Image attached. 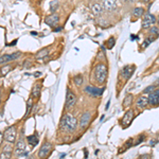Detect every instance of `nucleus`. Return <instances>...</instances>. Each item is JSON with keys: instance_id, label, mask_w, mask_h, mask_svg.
Here are the masks:
<instances>
[{"instance_id": "obj_1", "label": "nucleus", "mask_w": 159, "mask_h": 159, "mask_svg": "<svg viewBox=\"0 0 159 159\" xmlns=\"http://www.w3.org/2000/svg\"><path fill=\"white\" fill-rule=\"evenodd\" d=\"M78 120L76 118L72 117L71 115H65L61 120V129L65 132H68V133H72L74 130L76 129L78 127Z\"/></svg>"}, {"instance_id": "obj_2", "label": "nucleus", "mask_w": 159, "mask_h": 159, "mask_svg": "<svg viewBox=\"0 0 159 159\" xmlns=\"http://www.w3.org/2000/svg\"><path fill=\"white\" fill-rule=\"evenodd\" d=\"M107 73H108V70H107L106 65L98 64L96 66V69H94V79L98 83L103 84L107 79Z\"/></svg>"}, {"instance_id": "obj_3", "label": "nucleus", "mask_w": 159, "mask_h": 159, "mask_svg": "<svg viewBox=\"0 0 159 159\" xmlns=\"http://www.w3.org/2000/svg\"><path fill=\"white\" fill-rule=\"evenodd\" d=\"M157 24V19L151 13H147L143 15V20H142V29H148L151 28V25Z\"/></svg>"}, {"instance_id": "obj_4", "label": "nucleus", "mask_w": 159, "mask_h": 159, "mask_svg": "<svg viewBox=\"0 0 159 159\" xmlns=\"http://www.w3.org/2000/svg\"><path fill=\"white\" fill-rule=\"evenodd\" d=\"M3 138L7 141V142L14 143L15 140H16V129H15L14 126L7 127L6 129V132H4Z\"/></svg>"}, {"instance_id": "obj_5", "label": "nucleus", "mask_w": 159, "mask_h": 159, "mask_svg": "<svg viewBox=\"0 0 159 159\" xmlns=\"http://www.w3.org/2000/svg\"><path fill=\"white\" fill-rule=\"evenodd\" d=\"M76 103V96L73 93L70 89L67 90V94H66V108L70 109L75 105Z\"/></svg>"}, {"instance_id": "obj_6", "label": "nucleus", "mask_w": 159, "mask_h": 159, "mask_svg": "<svg viewBox=\"0 0 159 159\" xmlns=\"http://www.w3.org/2000/svg\"><path fill=\"white\" fill-rule=\"evenodd\" d=\"M133 119H134V111H133L132 109L127 110L126 112H125V115L123 116L122 120H121V124L123 127H129L130 125V123H132Z\"/></svg>"}, {"instance_id": "obj_7", "label": "nucleus", "mask_w": 159, "mask_h": 159, "mask_svg": "<svg viewBox=\"0 0 159 159\" xmlns=\"http://www.w3.org/2000/svg\"><path fill=\"white\" fill-rule=\"evenodd\" d=\"M104 90H105V87H103V88H97V87H93V86L85 87V92H86V93H88L89 96H93V97L102 96Z\"/></svg>"}, {"instance_id": "obj_8", "label": "nucleus", "mask_w": 159, "mask_h": 159, "mask_svg": "<svg viewBox=\"0 0 159 159\" xmlns=\"http://www.w3.org/2000/svg\"><path fill=\"white\" fill-rule=\"evenodd\" d=\"M135 70H136V67L134 65L125 66V67H123L122 70H121V76L122 78H124L125 80H129L130 76L133 75V73H134Z\"/></svg>"}, {"instance_id": "obj_9", "label": "nucleus", "mask_w": 159, "mask_h": 159, "mask_svg": "<svg viewBox=\"0 0 159 159\" xmlns=\"http://www.w3.org/2000/svg\"><path fill=\"white\" fill-rule=\"evenodd\" d=\"M51 148H52V144L49 142H45L42 145V148H40V150L38 151V156H39L40 158H45L47 157L48 155H49Z\"/></svg>"}, {"instance_id": "obj_10", "label": "nucleus", "mask_w": 159, "mask_h": 159, "mask_svg": "<svg viewBox=\"0 0 159 159\" xmlns=\"http://www.w3.org/2000/svg\"><path fill=\"white\" fill-rule=\"evenodd\" d=\"M20 55H21L20 52H15V53H13V54H4V55L0 56V64H4V63H7V61L17 60V58L20 57Z\"/></svg>"}, {"instance_id": "obj_11", "label": "nucleus", "mask_w": 159, "mask_h": 159, "mask_svg": "<svg viewBox=\"0 0 159 159\" xmlns=\"http://www.w3.org/2000/svg\"><path fill=\"white\" fill-rule=\"evenodd\" d=\"M148 103L153 106H157L159 105V88L157 90H153L148 96Z\"/></svg>"}, {"instance_id": "obj_12", "label": "nucleus", "mask_w": 159, "mask_h": 159, "mask_svg": "<svg viewBox=\"0 0 159 159\" xmlns=\"http://www.w3.org/2000/svg\"><path fill=\"white\" fill-rule=\"evenodd\" d=\"M58 21H60V16L57 14H52V15H49V16L46 17L45 19V22L47 25H49L50 27H55V25H58Z\"/></svg>"}, {"instance_id": "obj_13", "label": "nucleus", "mask_w": 159, "mask_h": 159, "mask_svg": "<svg viewBox=\"0 0 159 159\" xmlns=\"http://www.w3.org/2000/svg\"><path fill=\"white\" fill-rule=\"evenodd\" d=\"M117 6H118L117 0H104V2H103L104 10L108 12H111V11H114V10H116Z\"/></svg>"}, {"instance_id": "obj_14", "label": "nucleus", "mask_w": 159, "mask_h": 159, "mask_svg": "<svg viewBox=\"0 0 159 159\" xmlns=\"http://www.w3.org/2000/svg\"><path fill=\"white\" fill-rule=\"evenodd\" d=\"M89 120H90V112H85V114H83L81 116V118H80L79 126L81 127V129H85V127H87V125H88Z\"/></svg>"}, {"instance_id": "obj_15", "label": "nucleus", "mask_w": 159, "mask_h": 159, "mask_svg": "<svg viewBox=\"0 0 159 159\" xmlns=\"http://www.w3.org/2000/svg\"><path fill=\"white\" fill-rule=\"evenodd\" d=\"M25 152V143L22 139H20L18 142L16 143V148H15V154L17 156L22 155Z\"/></svg>"}, {"instance_id": "obj_16", "label": "nucleus", "mask_w": 159, "mask_h": 159, "mask_svg": "<svg viewBox=\"0 0 159 159\" xmlns=\"http://www.w3.org/2000/svg\"><path fill=\"white\" fill-rule=\"evenodd\" d=\"M91 12L94 16H100L104 12V7L100 3H94L91 6Z\"/></svg>"}, {"instance_id": "obj_17", "label": "nucleus", "mask_w": 159, "mask_h": 159, "mask_svg": "<svg viewBox=\"0 0 159 159\" xmlns=\"http://www.w3.org/2000/svg\"><path fill=\"white\" fill-rule=\"evenodd\" d=\"M148 104V98H147V97H140L137 100V102H136V106L139 109H143L144 107H147Z\"/></svg>"}, {"instance_id": "obj_18", "label": "nucleus", "mask_w": 159, "mask_h": 159, "mask_svg": "<svg viewBox=\"0 0 159 159\" xmlns=\"http://www.w3.org/2000/svg\"><path fill=\"white\" fill-rule=\"evenodd\" d=\"M12 156V148L11 145H6L3 148V151H2L1 155H0V158L1 159H9L11 158Z\"/></svg>"}, {"instance_id": "obj_19", "label": "nucleus", "mask_w": 159, "mask_h": 159, "mask_svg": "<svg viewBox=\"0 0 159 159\" xmlns=\"http://www.w3.org/2000/svg\"><path fill=\"white\" fill-rule=\"evenodd\" d=\"M40 89H42V84H39V83L35 84L32 89V96L35 97V98H38V97L40 96Z\"/></svg>"}, {"instance_id": "obj_20", "label": "nucleus", "mask_w": 159, "mask_h": 159, "mask_svg": "<svg viewBox=\"0 0 159 159\" xmlns=\"http://www.w3.org/2000/svg\"><path fill=\"white\" fill-rule=\"evenodd\" d=\"M27 140H28V142H29V144L32 145V147H35V145H37L38 144V141H39V140H38V138H37L36 135L28 136Z\"/></svg>"}, {"instance_id": "obj_21", "label": "nucleus", "mask_w": 159, "mask_h": 159, "mask_svg": "<svg viewBox=\"0 0 159 159\" xmlns=\"http://www.w3.org/2000/svg\"><path fill=\"white\" fill-rule=\"evenodd\" d=\"M48 54H49V50L47 49V48H45V49L40 50L39 52H37L36 54V58L38 61L39 60H43V57H46V56H48Z\"/></svg>"}, {"instance_id": "obj_22", "label": "nucleus", "mask_w": 159, "mask_h": 159, "mask_svg": "<svg viewBox=\"0 0 159 159\" xmlns=\"http://www.w3.org/2000/svg\"><path fill=\"white\" fill-rule=\"evenodd\" d=\"M133 14L135 15L136 17H141L144 15V9L143 7H135L133 10Z\"/></svg>"}, {"instance_id": "obj_23", "label": "nucleus", "mask_w": 159, "mask_h": 159, "mask_svg": "<svg viewBox=\"0 0 159 159\" xmlns=\"http://www.w3.org/2000/svg\"><path fill=\"white\" fill-rule=\"evenodd\" d=\"M73 81H74V84H75L76 86H81L84 82V78H83L82 74H78V75H75L73 78Z\"/></svg>"}, {"instance_id": "obj_24", "label": "nucleus", "mask_w": 159, "mask_h": 159, "mask_svg": "<svg viewBox=\"0 0 159 159\" xmlns=\"http://www.w3.org/2000/svg\"><path fill=\"white\" fill-rule=\"evenodd\" d=\"M58 7H60V3H58V1H56V0H52V1L50 2V12L51 13H54L56 10L58 9Z\"/></svg>"}, {"instance_id": "obj_25", "label": "nucleus", "mask_w": 159, "mask_h": 159, "mask_svg": "<svg viewBox=\"0 0 159 159\" xmlns=\"http://www.w3.org/2000/svg\"><path fill=\"white\" fill-rule=\"evenodd\" d=\"M132 101H133V94H129V96L125 98L124 102H123V106L124 107H129L130 104H132Z\"/></svg>"}, {"instance_id": "obj_26", "label": "nucleus", "mask_w": 159, "mask_h": 159, "mask_svg": "<svg viewBox=\"0 0 159 159\" xmlns=\"http://www.w3.org/2000/svg\"><path fill=\"white\" fill-rule=\"evenodd\" d=\"M11 70H12V67H11V66L7 65V66H3V67L0 69V73H1V75H6V74H7V73H9Z\"/></svg>"}, {"instance_id": "obj_27", "label": "nucleus", "mask_w": 159, "mask_h": 159, "mask_svg": "<svg viewBox=\"0 0 159 159\" xmlns=\"http://www.w3.org/2000/svg\"><path fill=\"white\" fill-rule=\"evenodd\" d=\"M115 43H116V39H115V37H110L108 39V42H107V49H112L115 46Z\"/></svg>"}, {"instance_id": "obj_28", "label": "nucleus", "mask_w": 159, "mask_h": 159, "mask_svg": "<svg viewBox=\"0 0 159 159\" xmlns=\"http://www.w3.org/2000/svg\"><path fill=\"white\" fill-rule=\"evenodd\" d=\"M154 40H155L154 38H150V37L145 38V39H144V43H142V48H147L151 43H153V42H154Z\"/></svg>"}, {"instance_id": "obj_29", "label": "nucleus", "mask_w": 159, "mask_h": 159, "mask_svg": "<svg viewBox=\"0 0 159 159\" xmlns=\"http://www.w3.org/2000/svg\"><path fill=\"white\" fill-rule=\"evenodd\" d=\"M151 34L155 35V36H159V28L158 27L151 28Z\"/></svg>"}, {"instance_id": "obj_30", "label": "nucleus", "mask_w": 159, "mask_h": 159, "mask_svg": "<svg viewBox=\"0 0 159 159\" xmlns=\"http://www.w3.org/2000/svg\"><path fill=\"white\" fill-rule=\"evenodd\" d=\"M154 88H155V86L154 85H152V86H148V87H147V88L144 89V93H151V92H152L153 90H154Z\"/></svg>"}, {"instance_id": "obj_31", "label": "nucleus", "mask_w": 159, "mask_h": 159, "mask_svg": "<svg viewBox=\"0 0 159 159\" xmlns=\"http://www.w3.org/2000/svg\"><path fill=\"white\" fill-rule=\"evenodd\" d=\"M144 139H145V136H144V135H143V136H142V135H141V136H139V140H138L137 142L135 143V145L139 144V143H140V142H142V141L144 140Z\"/></svg>"}, {"instance_id": "obj_32", "label": "nucleus", "mask_w": 159, "mask_h": 159, "mask_svg": "<svg viewBox=\"0 0 159 159\" xmlns=\"http://www.w3.org/2000/svg\"><path fill=\"white\" fill-rule=\"evenodd\" d=\"M31 103H32V99H30L29 101H28V107H27V114L25 115H28L29 114V111H30V108H31Z\"/></svg>"}, {"instance_id": "obj_33", "label": "nucleus", "mask_w": 159, "mask_h": 159, "mask_svg": "<svg viewBox=\"0 0 159 159\" xmlns=\"http://www.w3.org/2000/svg\"><path fill=\"white\" fill-rule=\"evenodd\" d=\"M42 75V72H35L34 74V76H36V78H38V76H40Z\"/></svg>"}, {"instance_id": "obj_34", "label": "nucleus", "mask_w": 159, "mask_h": 159, "mask_svg": "<svg viewBox=\"0 0 159 159\" xmlns=\"http://www.w3.org/2000/svg\"><path fill=\"white\" fill-rule=\"evenodd\" d=\"M2 138H3V135H2V133H0V144L2 142Z\"/></svg>"}, {"instance_id": "obj_35", "label": "nucleus", "mask_w": 159, "mask_h": 159, "mask_svg": "<svg viewBox=\"0 0 159 159\" xmlns=\"http://www.w3.org/2000/svg\"><path fill=\"white\" fill-rule=\"evenodd\" d=\"M130 37H132V40H136V39H137V36H136V35H132V36H130Z\"/></svg>"}, {"instance_id": "obj_36", "label": "nucleus", "mask_w": 159, "mask_h": 159, "mask_svg": "<svg viewBox=\"0 0 159 159\" xmlns=\"http://www.w3.org/2000/svg\"><path fill=\"white\" fill-rule=\"evenodd\" d=\"M109 104H110V102L108 101V102H107V104H106V108H105V109H108V107H109Z\"/></svg>"}, {"instance_id": "obj_37", "label": "nucleus", "mask_w": 159, "mask_h": 159, "mask_svg": "<svg viewBox=\"0 0 159 159\" xmlns=\"http://www.w3.org/2000/svg\"><path fill=\"white\" fill-rule=\"evenodd\" d=\"M87 157H88V152H87L86 148H85V158H87Z\"/></svg>"}, {"instance_id": "obj_38", "label": "nucleus", "mask_w": 159, "mask_h": 159, "mask_svg": "<svg viewBox=\"0 0 159 159\" xmlns=\"http://www.w3.org/2000/svg\"><path fill=\"white\" fill-rule=\"evenodd\" d=\"M17 43V40H14V42H13V43H10V46H13V45H15V43Z\"/></svg>"}, {"instance_id": "obj_39", "label": "nucleus", "mask_w": 159, "mask_h": 159, "mask_svg": "<svg viewBox=\"0 0 159 159\" xmlns=\"http://www.w3.org/2000/svg\"><path fill=\"white\" fill-rule=\"evenodd\" d=\"M61 28H56V29H55L56 32H57V31H61Z\"/></svg>"}, {"instance_id": "obj_40", "label": "nucleus", "mask_w": 159, "mask_h": 159, "mask_svg": "<svg viewBox=\"0 0 159 159\" xmlns=\"http://www.w3.org/2000/svg\"><path fill=\"white\" fill-rule=\"evenodd\" d=\"M129 1H132V2H136V1H138V0H129Z\"/></svg>"}, {"instance_id": "obj_41", "label": "nucleus", "mask_w": 159, "mask_h": 159, "mask_svg": "<svg viewBox=\"0 0 159 159\" xmlns=\"http://www.w3.org/2000/svg\"><path fill=\"white\" fill-rule=\"evenodd\" d=\"M156 84H157V85H159V80H158L157 82H156Z\"/></svg>"}, {"instance_id": "obj_42", "label": "nucleus", "mask_w": 159, "mask_h": 159, "mask_svg": "<svg viewBox=\"0 0 159 159\" xmlns=\"http://www.w3.org/2000/svg\"><path fill=\"white\" fill-rule=\"evenodd\" d=\"M143 1H144V2H148L150 0H143Z\"/></svg>"}, {"instance_id": "obj_43", "label": "nucleus", "mask_w": 159, "mask_h": 159, "mask_svg": "<svg viewBox=\"0 0 159 159\" xmlns=\"http://www.w3.org/2000/svg\"><path fill=\"white\" fill-rule=\"evenodd\" d=\"M158 24H159V21H158Z\"/></svg>"}]
</instances>
